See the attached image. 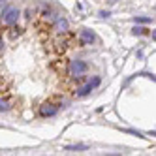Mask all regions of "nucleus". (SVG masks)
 <instances>
[{
  "mask_svg": "<svg viewBox=\"0 0 156 156\" xmlns=\"http://www.w3.org/2000/svg\"><path fill=\"white\" fill-rule=\"evenodd\" d=\"M70 73L73 77H83L87 73V62H83V60H73V62H70Z\"/></svg>",
  "mask_w": 156,
  "mask_h": 156,
  "instance_id": "obj_2",
  "label": "nucleus"
},
{
  "mask_svg": "<svg viewBox=\"0 0 156 156\" xmlns=\"http://www.w3.org/2000/svg\"><path fill=\"white\" fill-rule=\"evenodd\" d=\"M70 25H68V21H66L64 17H57V21H55V30L60 32V34H64V32H68Z\"/></svg>",
  "mask_w": 156,
  "mask_h": 156,
  "instance_id": "obj_5",
  "label": "nucleus"
},
{
  "mask_svg": "<svg viewBox=\"0 0 156 156\" xmlns=\"http://www.w3.org/2000/svg\"><path fill=\"white\" fill-rule=\"evenodd\" d=\"M132 32H133V34H143V32H145V30H143V28H139V27H136V28H133Z\"/></svg>",
  "mask_w": 156,
  "mask_h": 156,
  "instance_id": "obj_10",
  "label": "nucleus"
},
{
  "mask_svg": "<svg viewBox=\"0 0 156 156\" xmlns=\"http://www.w3.org/2000/svg\"><path fill=\"white\" fill-rule=\"evenodd\" d=\"M19 15H21V12H19L17 8H6L4 12H2V21H4L6 25H15Z\"/></svg>",
  "mask_w": 156,
  "mask_h": 156,
  "instance_id": "obj_1",
  "label": "nucleus"
},
{
  "mask_svg": "<svg viewBox=\"0 0 156 156\" xmlns=\"http://www.w3.org/2000/svg\"><path fill=\"white\" fill-rule=\"evenodd\" d=\"M94 40H96L94 32H90V30H83V32H81V41H83V43H92Z\"/></svg>",
  "mask_w": 156,
  "mask_h": 156,
  "instance_id": "obj_6",
  "label": "nucleus"
},
{
  "mask_svg": "<svg viewBox=\"0 0 156 156\" xmlns=\"http://www.w3.org/2000/svg\"><path fill=\"white\" fill-rule=\"evenodd\" d=\"M133 21H136V23H151V17H136V19H133Z\"/></svg>",
  "mask_w": 156,
  "mask_h": 156,
  "instance_id": "obj_9",
  "label": "nucleus"
},
{
  "mask_svg": "<svg viewBox=\"0 0 156 156\" xmlns=\"http://www.w3.org/2000/svg\"><path fill=\"white\" fill-rule=\"evenodd\" d=\"M57 111H58V107L55 104H43L41 109H40V113L43 117H53V115H57Z\"/></svg>",
  "mask_w": 156,
  "mask_h": 156,
  "instance_id": "obj_4",
  "label": "nucleus"
},
{
  "mask_svg": "<svg viewBox=\"0 0 156 156\" xmlns=\"http://www.w3.org/2000/svg\"><path fill=\"white\" fill-rule=\"evenodd\" d=\"M100 85V77H94L92 81H88L85 87H81V88H77V92H75V96H79V98H83V96H87L88 92H92V88H96Z\"/></svg>",
  "mask_w": 156,
  "mask_h": 156,
  "instance_id": "obj_3",
  "label": "nucleus"
},
{
  "mask_svg": "<svg viewBox=\"0 0 156 156\" xmlns=\"http://www.w3.org/2000/svg\"><path fill=\"white\" fill-rule=\"evenodd\" d=\"M9 100H6V98H0V111H8L9 109Z\"/></svg>",
  "mask_w": 156,
  "mask_h": 156,
  "instance_id": "obj_8",
  "label": "nucleus"
},
{
  "mask_svg": "<svg viewBox=\"0 0 156 156\" xmlns=\"http://www.w3.org/2000/svg\"><path fill=\"white\" fill-rule=\"evenodd\" d=\"M119 0H107V4H117Z\"/></svg>",
  "mask_w": 156,
  "mask_h": 156,
  "instance_id": "obj_11",
  "label": "nucleus"
},
{
  "mask_svg": "<svg viewBox=\"0 0 156 156\" xmlns=\"http://www.w3.org/2000/svg\"><path fill=\"white\" fill-rule=\"evenodd\" d=\"M88 147L87 145H68V147H66V151H87Z\"/></svg>",
  "mask_w": 156,
  "mask_h": 156,
  "instance_id": "obj_7",
  "label": "nucleus"
},
{
  "mask_svg": "<svg viewBox=\"0 0 156 156\" xmlns=\"http://www.w3.org/2000/svg\"><path fill=\"white\" fill-rule=\"evenodd\" d=\"M2 4H4V0H0V6H2Z\"/></svg>",
  "mask_w": 156,
  "mask_h": 156,
  "instance_id": "obj_12",
  "label": "nucleus"
}]
</instances>
